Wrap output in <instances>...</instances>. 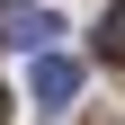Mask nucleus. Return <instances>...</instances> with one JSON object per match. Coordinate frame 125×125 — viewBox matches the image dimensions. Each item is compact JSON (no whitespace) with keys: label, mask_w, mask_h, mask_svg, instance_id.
Here are the masks:
<instances>
[{"label":"nucleus","mask_w":125,"mask_h":125,"mask_svg":"<svg viewBox=\"0 0 125 125\" xmlns=\"http://www.w3.org/2000/svg\"><path fill=\"white\" fill-rule=\"evenodd\" d=\"M27 89H36V107H45V116H62V107L81 98V62H72V54H36Z\"/></svg>","instance_id":"f257e3e1"},{"label":"nucleus","mask_w":125,"mask_h":125,"mask_svg":"<svg viewBox=\"0 0 125 125\" xmlns=\"http://www.w3.org/2000/svg\"><path fill=\"white\" fill-rule=\"evenodd\" d=\"M45 36H54V18H45L36 0H9V9H0V45H27V54H45Z\"/></svg>","instance_id":"f03ea898"},{"label":"nucleus","mask_w":125,"mask_h":125,"mask_svg":"<svg viewBox=\"0 0 125 125\" xmlns=\"http://www.w3.org/2000/svg\"><path fill=\"white\" fill-rule=\"evenodd\" d=\"M98 62H125V0L98 18Z\"/></svg>","instance_id":"7ed1b4c3"}]
</instances>
